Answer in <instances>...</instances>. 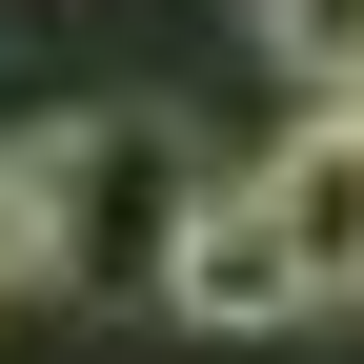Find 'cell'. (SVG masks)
<instances>
[{"mask_svg":"<svg viewBox=\"0 0 364 364\" xmlns=\"http://www.w3.org/2000/svg\"><path fill=\"white\" fill-rule=\"evenodd\" d=\"M0 284H41V182H21V142H0Z\"/></svg>","mask_w":364,"mask_h":364,"instance_id":"obj_5","label":"cell"},{"mask_svg":"<svg viewBox=\"0 0 364 364\" xmlns=\"http://www.w3.org/2000/svg\"><path fill=\"white\" fill-rule=\"evenodd\" d=\"M142 304H162V324H203V344H263V324H304V263H284V223H263L243 182H203Z\"/></svg>","mask_w":364,"mask_h":364,"instance_id":"obj_2","label":"cell"},{"mask_svg":"<svg viewBox=\"0 0 364 364\" xmlns=\"http://www.w3.org/2000/svg\"><path fill=\"white\" fill-rule=\"evenodd\" d=\"M243 41L304 81V102H364V0H243Z\"/></svg>","mask_w":364,"mask_h":364,"instance_id":"obj_4","label":"cell"},{"mask_svg":"<svg viewBox=\"0 0 364 364\" xmlns=\"http://www.w3.org/2000/svg\"><path fill=\"white\" fill-rule=\"evenodd\" d=\"M263 223H284V263H304V304H364V102H304V142L243 182Z\"/></svg>","mask_w":364,"mask_h":364,"instance_id":"obj_3","label":"cell"},{"mask_svg":"<svg viewBox=\"0 0 364 364\" xmlns=\"http://www.w3.org/2000/svg\"><path fill=\"white\" fill-rule=\"evenodd\" d=\"M21 182H41V284H162L182 203H203V142L162 102H81L21 142Z\"/></svg>","mask_w":364,"mask_h":364,"instance_id":"obj_1","label":"cell"}]
</instances>
